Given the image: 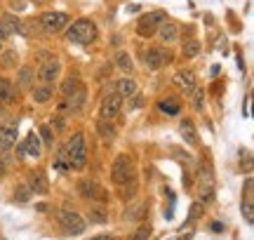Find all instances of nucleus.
<instances>
[{"mask_svg": "<svg viewBox=\"0 0 254 240\" xmlns=\"http://www.w3.org/2000/svg\"><path fill=\"white\" fill-rule=\"evenodd\" d=\"M66 38L75 45H90L97 40V26L90 19H78L73 26L66 28Z\"/></svg>", "mask_w": 254, "mask_h": 240, "instance_id": "1", "label": "nucleus"}, {"mask_svg": "<svg viewBox=\"0 0 254 240\" xmlns=\"http://www.w3.org/2000/svg\"><path fill=\"white\" fill-rule=\"evenodd\" d=\"M64 153H66V160H68V165L75 167V170H80L85 167L87 163V144H85V134L78 132V134H73L68 139V144L64 148Z\"/></svg>", "mask_w": 254, "mask_h": 240, "instance_id": "2", "label": "nucleus"}, {"mask_svg": "<svg viewBox=\"0 0 254 240\" xmlns=\"http://www.w3.org/2000/svg\"><path fill=\"white\" fill-rule=\"evenodd\" d=\"M59 224H62V229L66 236H80L85 231V219H82V214H78L75 210H62L59 212Z\"/></svg>", "mask_w": 254, "mask_h": 240, "instance_id": "3", "label": "nucleus"}, {"mask_svg": "<svg viewBox=\"0 0 254 240\" xmlns=\"http://www.w3.org/2000/svg\"><path fill=\"white\" fill-rule=\"evenodd\" d=\"M111 179H113V184H127L129 179H134V175H132V160H129V156H118L116 160H113V167H111Z\"/></svg>", "mask_w": 254, "mask_h": 240, "instance_id": "4", "label": "nucleus"}, {"mask_svg": "<svg viewBox=\"0 0 254 240\" xmlns=\"http://www.w3.org/2000/svg\"><path fill=\"white\" fill-rule=\"evenodd\" d=\"M165 24V12H148L144 17L139 19V24H136V31H139V36H153L158 26Z\"/></svg>", "mask_w": 254, "mask_h": 240, "instance_id": "5", "label": "nucleus"}, {"mask_svg": "<svg viewBox=\"0 0 254 240\" xmlns=\"http://www.w3.org/2000/svg\"><path fill=\"white\" fill-rule=\"evenodd\" d=\"M40 24H43L47 33H62L64 28L68 26V17L64 12H45L40 17Z\"/></svg>", "mask_w": 254, "mask_h": 240, "instance_id": "6", "label": "nucleus"}, {"mask_svg": "<svg viewBox=\"0 0 254 240\" xmlns=\"http://www.w3.org/2000/svg\"><path fill=\"white\" fill-rule=\"evenodd\" d=\"M120 109H123V97L120 94H106L104 102H101L99 113L104 120H109V118H116L120 113Z\"/></svg>", "mask_w": 254, "mask_h": 240, "instance_id": "7", "label": "nucleus"}, {"mask_svg": "<svg viewBox=\"0 0 254 240\" xmlns=\"http://www.w3.org/2000/svg\"><path fill=\"white\" fill-rule=\"evenodd\" d=\"M172 83L182 90V92L190 94L195 87H198V80H195V73L193 71H189V68H182V71H177L172 78Z\"/></svg>", "mask_w": 254, "mask_h": 240, "instance_id": "8", "label": "nucleus"}, {"mask_svg": "<svg viewBox=\"0 0 254 240\" xmlns=\"http://www.w3.org/2000/svg\"><path fill=\"white\" fill-rule=\"evenodd\" d=\"M59 73H62V64H59L57 59H50V61H45V64L40 66V71H38V78H40V83L52 85L57 78H59Z\"/></svg>", "mask_w": 254, "mask_h": 240, "instance_id": "9", "label": "nucleus"}, {"mask_svg": "<svg viewBox=\"0 0 254 240\" xmlns=\"http://www.w3.org/2000/svg\"><path fill=\"white\" fill-rule=\"evenodd\" d=\"M167 59H170V55L165 52L163 47H153V50H148V52H146V66H148L151 71L163 68V66L167 64Z\"/></svg>", "mask_w": 254, "mask_h": 240, "instance_id": "10", "label": "nucleus"}, {"mask_svg": "<svg viewBox=\"0 0 254 240\" xmlns=\"http://www.w3.org/2000/svg\"><path fill=\"white\" fill-rule=\"evenodd\" d=\"M17 144V125H0V151H9Z\"/></svg>", "mask_w": 254, "mask_h": 240, "instance_id": "11", "label": "nucleus"}, {"mask_svg": "<svg viewBox=\"0 0 254 240\" xmlns=\"http://www.w3.org/2000/svg\"><path fill=\"white\" fill-rule=\"evenodd\" d=\"M28 188L31 193H47V179L43 172H28Z\"/></svg>", "mask_w": 254, "mask_h": 240, "instance_id": "12", "label": "nucleus"}, {"mask_svg": "<svg viewBox=\"0 0 254 240\" xmlns=\"http://www.w3.org/2000/svg\"><path fill=\"white\" fill-rule=\"evenodd\" d=\"M21 144H24V153H28L31 158H40V137H38V134L31 132Z\"/></svg>", "mask_w": 254, "mask_h": 240, "instance_id": "13", "label": "nucleus"}, {"mask_svg": "<svg viewBox=\"0 0 254 240\" xmlns=\"http://www.w3.org/2000/svg\"><path fill=\"white\" fill-rule=\"evenodd\" d=\"M158 36H160V40H163V43H174V40L179 38V31H177V26H174V24L165 21V24H160V26H158Z\"/></svg>", "mask_w": 254, "mask_h": 240, "instance_id": "14", "label": "nucleus"}, {"mask_svg": "<svg viewBox=\"0 0 254 240\" xmlns=\"http://www.w3.org/2000/svg\"><path fill=\"white\" fill-rule=\"evenodd\" d=\"M78 193L82 195V198H99V186H97V181H92V179H82L80 186H78Z\"/></svg>", "mask_w": 254, "mask_h": 240, "instance_id": "15", "label": "nucleus"}, {"mask_svg": "<svg viewBox=\"0 0 254 240\" xmlns=\"http://www.w3.org/2000/svg\"><path fill=\"white\" fill-rule=\"evenodd\" d=\"M158 109L163 113H167V116H177L179 113V109H182V104L177 102L174 97H165V99H160L158 102Z\"/></svg>", "mask_w": 254, "mask_h": 240, "instance_id": "16", "label": "nucleus"}, {"mask_svg": "<svg viewBox=\"0 0 254 240\" xmlns=\"http://www.w3.org/2000/svg\"><path fill=\"white\" fill-rule=\"evenodd\" d=\"M116 94H120L123 99H125V97H134L136 94V83L132 80V78H123V80H118V92Z\"/></svg>", "mask_w": 254, "mask_h": 240, "instance_id": "17", "label": "nucleus"}, {"mask_svg": "<svg viewBox=\"0 0 254 240\" xmlns=\"http://www.w3.org/2000/svg\"><path fill=\"white\" fill-rule=\"evenodd\" d=\"M182 137L189 141V144H195L198 141V132H195V125L190 122V120H182Z\"/></svg>", "mask_w": 254, "mask_h": 240, "instance_id": "18", "label": "nucleus"}, {"mask_svg": "<svg viewBox=\"0 0 254 240\" xmlns=\"http://www.w3.org/2000/svg\"><path fill=\"white\" fill-rule=\"evenodd\" d=\"M52 99V87L50 85H43V87H33V102L45 104Z\"/></svg>", "mask_w": 254, "mask_h": 240, "instance_id": "19", "label": "nucleus"}, {"mask_svg": "<svg viewBox=\"0 0 254 240\" xmlns=\"http://www.w3.org/2000/svg\"><path fill=\"white\" fill-rule=\"evenodd\" d=\"M66 106H68V109H71V111H78V109H82V102H85V90H78V92H73L71 97H66Z\"/></svg>", "mask_w": 254, "mask_h": 240, "instance_id": "20", "label": "nucleus"}, {"mask_svg": "<svg viewBox=\"0 0 254 240\" xmlns=\"http://www.w3.org/2000/svg\"><path fill=\"white\" fill-rule=\"evenodd\" d=\"M116 64H118V68L120 71H125V73H129V71H132V57L127 55V52H123V50H120L118 55H116Z\"/></svg>", "mask_w": 254, "mask_h": 240, "instance_id": "21", "label": "nucleus"}, {"mask_svg": "<svg viewBox=\"0 0 254 240\" xmlns=\"http://www.w3.org/2000/svg\"><path fill=\"white\" fill-rule=\"evenodd\" d=\"M80 90V80L78 78H66L62 83V94L64 97H71L73 92H78Z\"/></svg>", "mask_w": 254, "mask_h": 240, "instance_id": "22", "label": "nucleus"}, {"mask_svg": "<svg viewBox=\"0 0 254 240\" xmlns=\"http://www.w3.org/2000/svg\"><path fill=\"white\" fill-rule=\"evenodd\" d=\"M19 64V55L17 52H0V66L2 68H12V66H17Z\"/></svg>", "mask_w": 254, "mask_h": 240, "instance_id": "23", "label": "nucleus"}, {"mask_svg": "<svg viewBox=\"0 0 254 240\" xmlns=\"http://www.w3.org/2000/svg\"><path fill=\"white\" fill-rule=\"evenodd\" d=\"M12 83L7 78H0V102H12Z\"/></svg>", "mask_w": 254, "mask_h": 240, "instance_id": "24", "label": "nucleus"}, {"mask_svg": "<svg viewBox=\"0 0 254 240\" xmlns=\"http://www.w3.org/2000/svg\"><path fill=\"white\" fill-rule=\"evenodd\" d=\"M31 78H33V71H31V66H21V68H19V78H17V83L21 85V87H28V83H31Z\"/></svg>", "mask_w": 254, "mask_h": 240, "instance_id": "25", "label": "nucleus"}, {"mask_svg": "<svg viewBox=\"0 0 254 240\" xmlns=\"http://www.w3.org/2000/svg\"><path fill=\"white\" fill-rule=\"evenodd\" d=\"M200 52V43L198 40H195V38H190L189 43H184V57H195Z\"/></svg>", "mask_w": 254, "mask_h": 240, "instance_id": "26", "label": "nucleus"}, {"mask_svg": "<svg viewBox=\"0 0 254 240\" xmlns=\"http://www.w3.org/2000/svg\"><path fill=\"white\" fill-rule=\"evenodd\" d=\"M14 200L17 203H28L31 200V188L28 186H17L14 188Z\"/></svg>", "mask_w": 254, "mask_h": 240, "instance_id": "27", "label": "nucleus"}, {"mask_svg": "<svg viewBox=\"0 0 254 240\" xmlns=\"http://www.w3.org/2000/svg\"><path fill=\"white\" fill-rule=\"evenodd\" d=\"M90 219L94 224H106V219H109V217H106V212H104L101 207H92V210H90Z\"/></svg>", "mask_w": 254, "mask_h": 240, "instance_id": "28", "label": "nucleus"}, {"mask_svg": "<svg viewBox=\"0 0 254 240\" xmlns=\"http://www.w3.org/2000/svg\"><path fill=\"white\" fill-rule=\"evenodd\" d=\"M99 132H101V137H104V139H113V137H116V129L111 127L106 120H99Z\"/></svg>", "mask_w": 254, "mask_h": 240, "instance_id": "29", "label": "nucleus"}, {"mask_svg": "<svg viewBox=\"0 0 254 240\" xmlns=\"http://www.w3.org/2000/svg\"><path fill=\"white\" fill-rule=\"evenodd\" d=\"M148 236H151V226H139V229H136L134 231V236H132V238L129 240H148Z\"/></svg>", "mask_w": 254, "mask_h": 240, "instance_id": "30", "label": "nucleus"}, {"mask_svg": "<svg viewBox=\"0 0 254 240\" xmlns=\"http://www.w3.org/2000/svg\"><path fill=\"white\" fill-rule=\"evenodd\" d=\"M190 94H193V109H195V111H202V90L195 87Z\"/></svg>", "mask_w": 254, "mask_h": 240, "instance_id": "31", "label": "nucleus"}, {"mask_svg": "<svg viewBox=\"0 0 254 240\" xmlns=\"http://www.w3.org/2000/svg\"><path fill=\"white\" fill-rule=\"evenodd\" d=\"M12 36V31H9L7 21H5V17H0V40H5V38Z\"/></svg>", "mask_w": 254, "mask_h": 240, "instance_id": "32", "label": "nucleus"}, {"mask_svg": "<svg viewBox=\"0 0 254 240\" xmlns=\"http://www.w3.org/2000/svg\"><path fill=\"white\" fill-rule=\"evenodd\" d=\"M40 139L45 144H52V129L47 127V125H40Z\"/></svg>", "mask_w": 254, "mask_h": 240, "instance_id": "33", "label": "nucleus"}, {"mask_svg": "<svg viewBox=\"0 0 254 240\" xmlns=\"http://www.w3.org/2000/svg\"><path fill=\"white\" fill-rule=\"evenodd\" d=\"M200 212H202V203H193V207H190V222H195L200 217Z\"/></svg>", "mask_w": 254, "mask_h": 240, "instance_id": "34", "label": "nucleus"}, {"mask_svg": "<svg viewBox=\"0 0 254 240\" xmlns=\"http://www.w3.org/2000/svg\"><path fill=\"white\" fill-rule=\"evenodd\" d=\"M141 210H144V205H139V207H132V210H127V212H125V217H127V219H136V217H141V214H139Z\"/></svg>", "mask_w": 254, "mask_h": 240, "instance_id": "35", "label": "nucleus"}, {"mask_svg": "<svg viewBox=\"0 0 254 240\" xmlns=\"http://www.w3.org/2000/svg\"><path fill=\"white\" fill-rule=\"evenodd\" d=\"M92 240H116L113 236H97V238H92Z\"/></svg>", "mask_w": 254, "mask_h": 240, "instance_id": "36", "label": "nucleus"}, {"mask_svg": "<svg viewBox=\"0 0 254 240\" xmlns=\"http://www.w3.org/2000/svg\"><path fill=\"white\" fill-rule=\"evenodd\" d=\"M2 172H5V167H2V163H0V177H2Z\"/></svg>", "mask_w": 254, "mask_h": 240, "instance_id": "37", "label": "nucleus"}, {"mask_svg": "<svg viewBox=\"0 0 254 240\" xmlns=\"http://www.w3.org/2000/svg\"><path fill=\"white\" fill-rule=\"evenodd\" d=\"M0 52H2V40H0Z\"/></svg>", "mask_w": 254, "mask_h": 240, "instance_id": "38", "label": "nucleus"}]
</instances>
